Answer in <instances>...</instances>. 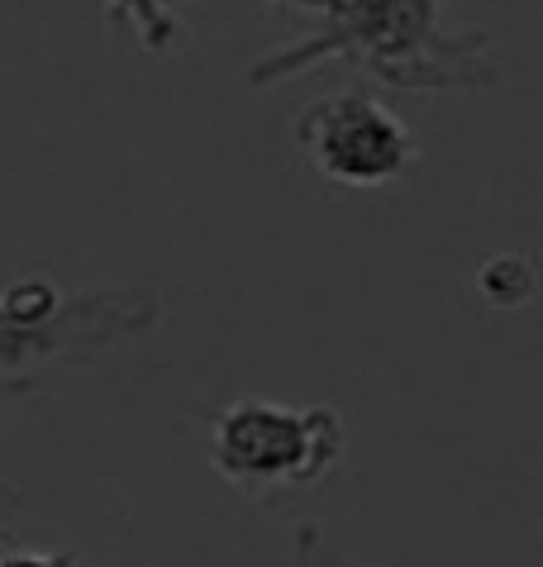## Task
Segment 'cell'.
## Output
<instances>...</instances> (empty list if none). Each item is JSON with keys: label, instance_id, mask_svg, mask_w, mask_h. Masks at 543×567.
I'll use <instances>...</instances> for the list:
<instances>
[{"label": "cell", "instance_id": "obj_4", "mask_svg": "<svg viewBox=\"0 0 543 567\" xmlns=\"http://www.w3.org/2000/svg\"><path fill=\"white\" fill-rule=\"evenodd\" d=\"M296 148L319 177L348 192L401 186L420 163V138L367 86L310 101L296 120Z\"/></svg>", "mask_w": 543, "mask_h": 567}, {"label": "cell", "instance_id": "obj_6", "mask_svg": "<svg viewBox=\"0 0 543 567\" xmlns=\"http://www.w3.org/2000/svg\"><path fill=\"white\" fill-rule=\"evenodd\" d=\"M477 296L491 310H524L539 296V267L524 254H496L477 267Z\"/></svg>", "mask_w": 543, "mask_h": 567}, {"label": "cell", "instance_id": "obj_9", "mask_svg": "<svg viewBox=\"0 0 543 567\" xmlns=\"http://www.w3.org/2000/svg\"><path fill=\"white\" fill-rule=\"evenodd\" d=\"M272 10H291V14H310V20H334L344 10V0H267Z\"/></svg>", "mask_w": 543, "mask_h": 567}, {"label": "cell", "instance_id": "obj_7", "mask_svg": "<svg viewBox=\"0 0 543 567\" xmlns=\"http://www.w3.org/2000/svg\"><path fill=\"white\" fill-rule=\"evenodd\" d=\"M296 567H362L354 554H344L319 525H306L296 534Z\"/></svg>", "mask_w": 543, "mask_h": 567}, {"label": "cell", "instance_id": "obj_2", "mask_svg": "<svg viewBox=\"0 0 543 567\" xmlns=\"http://www.w3.org/2000/svg\"><path fill=\"white\" fill-rule=\"evenodd\" d=\"M163 320L148 287L62 291L53 277H24L0 291V391H24L43 368L101 358L143 339Z\"/></svg>", "mask_w": 543, "mask_h": 567}, {"label": "cell", "instance_id": "obj_5", "mask_svg": "<svg viewBox=\"0 0 543 567\" xmlns=\"http://www.w3.org/2000/svg\"><path fill=\"white\" fill-rule=\"evenodd\" d=\"M110 20L130 24L143 53H167L182 43V6L191 0H101Z\"/></svg>", "mask_w": 543, "mask_h": 567}, {"label": "cell", "instance_id": "obj_8", "mask_svg": "<svg viewBox=\"0 0 543 567\" xmlns=\"http://www.w3.org/2000/svg\"><path fill=\"white\" fill-rule=\"evenodd\" d=\"M0 567H82V558L76 554H34V548L0 539Z\"/></svg>", "mask_w": 543, "mask_h": 567}, {"label": "cell", "instance_id": "obj_3", "mask_svg": "<svg viewBox=\"0 0 543 567\" xmlns=\"http://www.w3.org/2000/svg\"><path fill=\"white\" fill-rule=\"evenodd\" d=\"M348 453V420L334 405H281L244 396L211 420V467L253 501L329 477Z\"/></svg>", "mask_w": 543, "mask_h": 567}, {"label": "cell", "instance_id": "obj_1", "mask_svg": "<svg viewBox=\"0 0 543 567\" xmlns=\"http://www.w3.org/2000/svg\"><path fill=\"white\" fill-rule=\"evenodd\" d=\"M325 62H348L377 86L410 96H458L501 86V62L486 29L443 24V0H344L334 20L315 24L286 49L248 68V86H277Z\"/></svg>", "mask_w": 543, "mask_h": 567}]
</instances>
